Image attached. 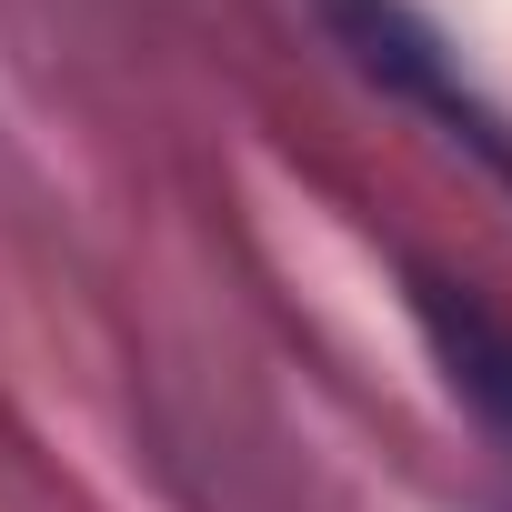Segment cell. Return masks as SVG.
<instances>
[{"label":"cell","mask_w":512,"mask_h":512,"mask_svg":"<svg viewBox=\"0 0 512 512\" xmlns=\"http://www.w3.org/2000/svg\"><path fill=\"white\" fill-rule=\"evenodd\" d=\"M312 11H322V31L352 51V71H362L372 91L412 101L452 151H472L492 181H512V111L462 71V51L412 11V0H312Z\"/></svg>","instance_id":"cell-1"},{"label":"cell","mask_w":512,"mask_h":512,"mask_svg":"<svg viewBox=\"0 0 512 512\" xmlns=\"http://www.w3.org/2000/svg\"><path fill=\"white\" fill-rule=\"evenodd\" d=\"M412 312H422V342H432L442 382L512 452V312H492L472 282H442V272H412Z\"/></svg>","instance_id":"cell-2"}]
</instances>
